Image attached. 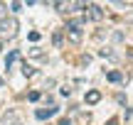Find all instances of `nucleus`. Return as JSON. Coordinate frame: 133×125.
Wrapping results in <instances>:
<instances>
[{
	"mask_svg": "<svg viewBox=\"0 0 133 125\" xmlns=\"http://www.w3.org/2000/svg\"><path fill=\"white\" fill-rule=\"evenodd\" d=\"M17 29H20L17 17H5L0 22V39H15L17 37Z\"/></svg>",
	"mask_w": 133,
	"mask_h": 125,
	"instance_id": "nucleus-1",
	"label": "nucleus"
},
{
	"mask_svg": "<svg viewBox=\"0 0 133 125\" xmlns=\"http://www.w3.org/2000/svg\"><path fill=\"white\" fill-rule=\"evenodd\" d=\"M64 32H66V37H69L71 42H81V22H79V20H71V22H66Z\"/></svg>",
	"mask_w": 133,
	"mask_h": 125,
	"instance_id": "nucleus-2",
	"label": "nucleus"
},
{
	"mask_svg": "<svg viewBox=\"0 0 133 125\" xmlns=\"http://www.w3.org/2000/svg\"><path fill=\"white\" fill-rule=\"evenodd\" d=\"M0 125H20V118L15 115V113H8V115L0 118Z\"/></svg>",
	"mask_w": 133,
	"mask_h": 125,
	"instance_id": "nucleus-3",
	"label": "nucleus"
},
{
	"mask_svg": "<svg viewBox=\"0 0 133 125\" xmlns=\"http://www.w3.org/2000/svg\"><path fill=\"white\" fill-rule=\"evenodd\" d=\"M86 10H89V17L91 20H101V17H104V10H101L99 5H89Z\"/></svg>",
	"mask_w": 133,
	"mask_h": 125,
	"instance_id": "nucleus-4",
	"label": "nucleus"
},
{
	"mask_svg": "<svg viewBox=\"0 0 133 125\" xmlns=\"http://www.w3.org/2000/svg\"><path fill=\"white\" fill-rule=\"evenodd\" d=\"M54 113H57V108H47V111H44V108H39V111L35 113V115H37L39 120H47V118H52Z\"/></svg>",
	"mask_w": 133,
	"mask_h": 125,
	"instance_id": "nucleus-5",
	"label": "nucleus"
},
{
	"mask_svg": "<svg viewBox=\"0 0 133 125\" xmlns=\"http://www.w3.org/2000/svg\"><path fill=\"white\" fill-rule=\"evenodd\" d=\"M99 101H101V93L99 91H86V103H89V106H96Z\"/></svg>",
	"mask_w": 133,
	"mask_h": 125,
	"instance_id": "nucleus-6",
	"label": "nucleus"
},
{
	"mask_svg": "<svg viewBox=\"0 0 133 125\" xmlns=\"http://www.w3.org/2000/svg\"><path fill=\"white\" fill-rule=\"evenodd\" d=\"M17 57H20V52H17V49H12V52L8 54V59H5V69H10V66H12V61H15Z\"/></svg>",
	"mask_w": 133,
	"mask_h": 125,
	"instance_id": "nucleus-7",
	"label": "nucleus"
},
{
	"mask_svg": "<svg viewBox=\"0 0 133 125\" xmlns=\"http://www.w3.org/2000/svg\"><path fill=\"white\" fill-rule=\"evenodd\" d=\"M106 79H109L111 83H118L121 79H123V74H121V71H109V74H106Z\"/></svg>",
	"mask_w": 133,
	"mask_h": 125,
	"instance_id": "nucleus-8",
	"label": "nucleus"
},
{
	"mask_svg": "<svg viewBox=\"0 0 133 125\" xmlns=\"http://www.w3.org/2000/svg\"><path fill=\"white\" fill-rule=\"evenodd\" d=\"M22 74H25V76H32V74H35V69L30 66L27 61H25V64H22Z\"/></svg>",
	"mask_w": 133,
	"mask_h": 125,
	"instance_id": "nucleus-9",
	"label": "nucleus"
},
{
	"mask_svg": "<svg viewBox=\"0 0 133 125\" xmlns=\"http://www.w3.org/2000/svg\"><path fill=\"white\" fill-rule=\"evenodd\" d=\"M27 101H32V103L39 101V91H30V93H27Z\"/></svg>",
	"mask_w": 133,
	"mask_h": 125,
	"instance_id": "nucleus-10",
	"label": "nucleus"
},
{
	"mask_svg": "<svg viewBox=\"0 0 133 125\" xmlns=\"http://www.w3.org/2000/svg\"><path fill=\"white\" fill-rule=\"evenodd\" d=\"M52 42H54V44H57V47H59V44H62V32H54V37H52Z\"/></svg>",
	"mask_w": 133,
	"mask_h": 125,
	"instance_id": "nucleus-11",
	"label": "nucleus"
},
{
	"mask_svg": "<svg viewBox=\"0 0 133 125\" xmlns=\"http://www.w3.org/2000/svg\"><path fill=\"white\" fill-rule=\"evenodd\" d=\"M10 7H12L15 12H20V10H22V3H10Z\"/></svg>",
	"mask_w": 133,
	"mask_h": 125,
	"instance_id": "nucleus-12",
	"label": "nucleus"
},
{
	"mask_svg": "<svg viewBox=\"0 0 133 125\" xmlns=\"http://www.w3.org/2000/svg\"><path fill=\"white\" fill-rule=\"evenodd\" d=\"M3 20H5V5L0 3V22H3Z\"/></svg>",
	"mask_w": 133,
	"mask_h": 125,
	"instance_id": "nucleus-13",
	"label": "nucleus"
},
{
	"mask_svg": "<svg viewBox=\"0 0 133 125\" xmlns=\"http://www.w3.org/2000/svg\"><path fill=\"white\" fill-rule=\"evenodd\" d=\"M0 52H3V42H0Z\"/></svg>",
	"mask_w": 133,
	"mask_h": 125,
	"instance_id": "nucleus-14",
	"label": "nucleus"
}]
</instances>
